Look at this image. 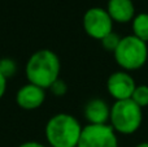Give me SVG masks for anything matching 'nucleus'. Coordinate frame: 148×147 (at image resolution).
<instances>
[{"instance_id":"1","label":"nucleus","mask_w":148,"mask_h":147,"mask_svg":"<svg viewBox=\"0 0 148 147\" xmlns=\"http://www.w3.org/2000/svg\"><path fill=\"white\" fill-rule=\"evenodd\" d=\"M61 63L51 49H39L29 57L25 67V74L29 83L36 85L42 89H49L59 80Z\"/></svg>"},{"instance_id":"2","label":"nucleus","mask_w":148,"mask_h":147,"mask_svg":"<svg viewBox=\"0 0 148 147\" xmlns=\"http://www.w3.org/2000/svg\"><path fill=\"white\" fill-rule=\"evenodd\" d=\"M82 125L69 113H56L47 121L44 134L51 147H77Z\"/></svg>"},{"instance_id":"3","label":"nucleus","mask_w":148,"mask_h":147,"mask_svg":"<svg viewBox=\"0 0 148 147\" xmlns=\"http://www.w3.org/2000/svg\"><path fill=\"white\" fill-rule=\"evenodd\" d=\"M143 109L131 99L116 100L110 106L109 125L117 134H134L142 126Z\"/></svg>"},{"instance_id":"4","label":"nucleus","mask_w":148,"mask_h":147,"mask_svg":"<svg viewBox=\"0 0 148 147\" xmlns=\"http://www.w3.org/2000/svg\"><path fill=\"white\" fill-rule=\"evenodd\" d=\"M113 56L122 70L134 72L146 65L148 60V44L133 34L126 35L121 38Z\"/></svg>"},{"instance_id":"5","label":"nucleus","mask_w":148,"mask_h":147,"mask_svg":"<svg viewBox=\"0 0 148 147\" xmlns=\"http://www.w3.org/2000/svg\"><path fill=\"white\" fill-rule=\"evenodd\" d=\"M113 23L114 22L107 9L100 7H92L87 9L82 20L83 30L86 31V34L96 41H101L108 34L112 33Z\"/></svg>"},{"instance_id":"6","label":"nucleus","mask_w":148,"mask_h":147,"mask_svg":"<svg viewBox=\"0 0 148 147\" xmlns=\"http://www.w3.org/2000/svg\"><path fill=\"white\" fill-rule=\"evenodd\" d=\"M77 147H118L117 133L110 125L83 126Z\"/></svg>"},{"instance_id":"7","label":"nucleus","mask_w":148,"mask_h":147,"mask_svg":"<svg viewBox=\"0 0 148 147\" xmlns=\"http://www.w3.org/2000/svg\"><path fill=\"white\" fill-rule=\"evenodd\" d=\"M136 87L135 80L133 76L126 70H117L113 72L107 80L108 94L114 100H126L131 99L133 93Z\"/></svg>"},{"instance_id":"8","label":"nucleus","mask_w":148,"mask_h":147,"mask_svg":"<svg viewBox=\"0 0 148 147\" xmlns=\"http://www.w3.org/2000/svg\"><path fill=\"white\" fill-rule=\"evenodd\" d=\"M46 100V90L33 83L22 86L16 94V103L20 108L33 111L42 106Z\"/></svg>"},{"instance_id":"9","label":"nucleus","mask_w":148,"mask_h":147,"mask_svg":"<svg viewBox=\"0 0 148 147\" xmlns=\"http://www.w3.org/2000/svg\"><path fill=\"white\" fill-rule=\"evenodd\" d=\"M110 107L103 99L95 98L84 106V117L91 125H105L109 122Z\"/></svg>"},{"instance_id":"10","label":"nucleus","mask_w":148,"mask_h":147,"mask_svg":"<svg viewBox=\"0 0 148 147\" xmlns=\"http://www.w3.org/2000/svg\"><path fill=\"white\" fill-rule=\"evenodd\" d=\"M107 12L113 22L129 23L135 17V5L133 0H108Z\"/></svg>"},{"instance_id":"11","label":"nucleus","mask_w":148,"mask_h":147,"mask_svg":"<svg viewBox=\"0 0 148 147\" xmlns=\"http://www.w3.org/2000/svg\"><path fill=\"white\" fill-rule=\"evenodd\" d=\"M131 30L133 35L139 38L140 41L148 43V13L140 12L135 14L131 21Z\"/></svg>"},{"instance_id":"12","label":"nucleus","mask_w":148,"mask_h":147,"mask_svg":"<svg viewBox=\"0 0 148 147\" xmlns=\"http://www.w3.org/2000/svg\"><path fill=\"white\" fill-rule=\"evenodd\" d=\"M131 100L138 104L142 109L148 107V85H136Z\"/></svg>"},{"instance_id":"13","label":"nucleus","mask_w":148,"mask_h":147,"mask_svg":"<svg viewBox=\"0 0 148 147\" xmlns=\"http://www.w3.org/2000/svg\"><path fill=\"white\" fill-rule=\"evenodd\" d=\"M17 72V64L13 59L9 57H4V59H0V73L4 76L5 78H10L16 74Z\"/></svg>"},{"instance_id":"14","label":"nucleus","mask_w":148,"mask_h":147,"mask_svg":"<svg viewBox=\"0 0 148 147\" xmlns=\"http://www.w3.org/2000/svg\"><path fill=\"white\" fill-rule=\"evenodd\" d=\"M120 41H121V36L118 35L117 33L112 31V33L108 34L105 38H103L100 42H101L103 48L113 54V52H114V49L117 48V46H118V43H120Z\"/></svg>"},{"instance_id":"15","label":"nucleus","mask_w":148,"mask_h":147,"mask_svg":"<svg viewBox=\"0 0 148 147\" xmlns=\"http://www.w3.org/2000/svg\"><path fill=\"white\" fill-rule=\"evenodd\" d=\"M49 90L52 91V94H53L55 96H62V95L66 94L68 86H66V83H65L64 80H60L59 78V80H57L56 82L51 86V87H49Z\"/></svg>"},{"instance_id":"16","label":"nucleus","mask_w":148,"mask_h":147,"mask_svg":"<svg viewBox=\"0 0 148 147\" xmlns=\"http://www.w3.org/2000/svg\"><path fill=\"white\" fill-rule=\"evenodd\" d=\"M5 91H7V78L0 73V99L4 96Z\"/></svg>"},{"instance_id":"17","label":"nucleus","mask_w":148,"mask_h":147,"mask_svg":"<svg viewBox=\"0 0 148 147\" xmlns=\"http://www.w3.org/2000/svg\"><path fill=\"white\" fill-rule=\"evenodd\" d=\"M18 147H47V146L42 145V143H39V142H35V141H30V142L22 143V145H20Z\"/></svg>"},{"instance_id":"18","label":"nucleus","mask_w":148,"mask_h":147,"mask_svg":"<svg viewBox=\"0 0 148 147\" xmlns=\"http://www.w3.org/2000/svg\"><path fill=\"white\" fill-rule=\"evenodd\" d=\"M134 147H148V142H140L138 145H135Z\"/></svg>"}]
</instances>
